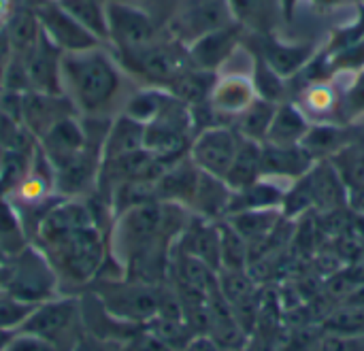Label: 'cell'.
<instances>
[{"label": "cell", "instance_id": "cell-38", "mask_svg": "<svg viewBox=\"0 0 364 351\" xmlns=\"http://www.w3.org/2000/svg\"><path fill=\"white\" fill-rule=\"evenodd\" d=\"M115 351H173L166 343H162L156 335H151L147 328H139L132 337H128Z\"/></svg>", "mask_w": 364, "mask_h": 351}, {"label": "cell", "instance_id": "cell-28", "mask_svg": "<svg viewBox=\"0 0 364 351\" xmlns=\"http://www.w3.org/2000/svg\"><path fill=\"white\" fill-rule=\"evenodd\" d=\"M254 98H256V90L252 81H247L245 77H228L215 83L209 102L218 113L239 115L254 102Z\"/></svg>", "mask_w": 364, "mask_h": 351}, {"label": "cell", "instance_id": "cell-11", "mask_svg": "<svg viewBox=\"0 0 364 351\" xmlns=\"http://www.w3.org/2000/svg\"><path fill=\"white\" fill-rule=\"evenodd\" d=\"M15 58L21 64L28 92L62 94V51L45 34L32 49Z\"/></svg>", "mask_w": 364, "mask_h": 351}, {"label": "cell", "instance_id": "cell-46", "mask_svg": "<svg viewBox=\"0 0 364 351\" xmlns=\"http://www.w3.org/2000/svg\"><path fill=\"white\" fill-rule=\"evenodd\" d=\"M119 2H128V4H134L147 13H151L154 17H158L160 11H164V6L171 4V0H119Z\"/></svg>", "mask_w": 364, "mask_h": 351}, {"label": "cell", "instance_id": "cell-16", "mask_svg": "<svg viewBox=\"0 0 364 351\" xmlns=\"http://www.w3.org/2000/svg\"><path fill=\"white\" fill-rule=\"evenodd\" d=\"M314 158L303 145H273L262 143V177L264 179H301L311 166Z\"/></svg>", "mask_w": 364, "mask_h": 351}, {"label": "cell", "instance_id": "cell-23", "mask_svg": "<svg viewBox=\"0 0 364 351\" xmlns=\"http://www.w3.org/2000/svg\"><path fill=\"white\" fill-rule=\"evenodd\" d=\"M262 179V143L241 136L239 151L226 175V185L237 192Z\"/></svg>", "mask_w": 364, "mask_h": 351}, {"label": "cell", "instance_id": "cell-13", "mask_svg": "<svg viewBox=\"0 0 364 351\" xmlns=\"http://www.w3.org/2000/svg\"><path fill=\"white\" fill-rule=\"evenodd\" d=\"M77 115L73 102L64 94H21V126L38 141L55 122Z\"/></svg>", "mask_w": 364, "mask_h": 351}, {"label": "cell", "instance_id": "cell-30", "mask_svg": "<svg viewBox=\"0 0 364 351\" xmlns=\"http://www.w3.org/2000/svg\"><path fill=\"white\" fill-rule=\"evenodd\" d=\"M215 75L209 70H200V68H188L186 72H181L168 87V92L179 98L181 102H186L188 107L192 104H200L207 102L211 98V92L215 87Z\"/></svg>", "mask_w": 364, "mask_h": 351}, {"label": "cell", "instance_id": "cell-27", "mask_svg": "<svg viewBox=\"0 0 364 351\" xmlns=\"http://www.w3.org/2000/svg\"><path fill=\"white\" fill-rule=\"evenodd\" d=\"M286 190H282L271 179H258L256 183L232 192L230 205L226 215L239 213V211H256V209H282Z\"/></svg>", "mask_w": 364, "mask_h": 351}, {"label": "cell", "instance_id": "cell-34", "mask_svg": "<svg viewBox=\"0 0 364 351\" xmlns=\"http://www.w3.org/2000/svg\"><path fill=\"white\" fill-rule=\"evenodd\" d=\"M348 190L364 183V147L356 141L328 158Z\"/></svg>", "mask_w": 364, "mask_h": 351}, {"label": "cell", "instance_id": "cell-17", "mask_svg": "<svg viewBox=\"0 0 364 351\" xmlns=\"http://www.w3.org/2000/svg\"><path fill=\"white\" fill-rule=\"evenodd\" d=\"M258 53L279 77L288 79L305 68V64L314 58V47L311 45H288L284 40H277L273 34H256Z\"/></svg>", "mask_w": 364, "mask_h": 351}, {"label": "cell", "instance_id": "cell-42", "mask_svg": "<svg viewBox=\"0 0 364 351\" xmlns=\"http://www.w3.org/2000/svg\"><path fill=\"white\" fill-rule=\"evenodd\" d=\"M111 347H113V345H109V343L100 341L98 337H94V335H90V333L83 330V333L77 337V341L73 343L70 351H111Z\"/></svg>", "mask_w": 364, "mask_h": 351}, {"label": "cell", "instance_id": "cell-7", "mask_svg": "<svg viewBox=\"0 0 364 351\" xmlns=\"http://www.w3.org/2000/svg\"><path fill=\"white\" fill-rule=\"evenodd\" d=\"M235 23L230 0H186L168 17L166 28L171 38L186 47L196 38Z\"/></svg>", "mask_w": 364, "mask_h": 351}, {"label": "cell", "instance_id": "cell-44", "mask_svg": "<svg viewBox=\"0 0 364 351\" xmlns=\"http://www.w3.org/2000/svg\"><path fill=\"white\" fill-rule=\"evenodd\" d=\"M11 60H13V49H11V43H9L4 30H2L0 32V92H2L4 77H6V70H9Z\"/></svg>", "mask_w": 364, "mask_h": 351}, {"label": "cell", "instance_id": "cell-43", "mask_svg": "<svg viewBox=\"0 0 364 351\" xmlns=\"http://www.w3.org/2000/svg\"><path fill=\"white\" fill-rule=\"evenodd\" d=\"M309 102L316 111H328L333 107V94L326 87H320V83H316V87L309 92Z\"/></svg>", "mask_w": 364, "mask_h": 351}, {"label": "cell", "instance_id": "cell-14", "mask_svg": "<svg viewBox=\"0 0 364 351\" xmlns=\"http://www.w3.org/2000/svg\"><path fill=\"white\" fill-rule=\"evenodd\" d=\"M243 28L235 21L226 28H220L215 32H209L194 43L188 45V55L194 68L215 72L235 51V47L241 40Z\"/></svg>", "mask_w": 364, "mask_h": 351}, {"label": "cell", "instance_id": "cell-3", "mask_svg": "<svg viewBox=\"0 0 364 351\" xmlns=\"http://www.w3.org/2000/svg\"><path fill=\"white\" fill-rule=\"evenodd\" d=\"M117 62L122 64L124 72H130L139 81L145 83V87H162L168 90L171 83L192 68L188 47L175 38H156L149 45L128 49V51H115Z\"/></svg>", "mask_w": 364, "mask_h": 351}, {"label": "cell", "instance_id": "cell-5", "mask_svg": "<svg viewBox=\"0 0 364 351\" xmlns=\"http://www.w3.org/2000/svg\"><path fill=\"white\" fill-rule=\"evenodd\" d=\"M21 330L49 343L55 351H70L77 337L83 333L79 298L58 294L38 303Z\"/></svg>", "mask_w": 364, "mask_h": 351}, {"label": "cell", "instance_id": "cell-19", "mask_svg": "<svg viewBox=\"0 0 364 351\" xmlns=\"http://www.w3.org/2000/svg\"><path fill=\"white\" fill-rule=\"evenodd\" d=\"M232 17L252 34H275L282 19H288L282 0H230Z\"/></svg>", "mask_w": 364, "mask_h": 351}, {"label": "cell", "instance_id": "cell-50", "mask_svg": "<svg viewBox=\"0 0 364 351\" xmlns=\"http://www.w3.org/2000/svg\"><path fill=\"white\" fill-rule=\"evenodd\" d=\"M15 333H9V330H0V351H4V347L9 345V341L13 339Z\"/></svg>", "mask_w": 364, "mask_h": 351}, {"label": "cell", "instance_id": "cell-9", "mask_svg": "<svg viewBox=\"0 0 364 351\" xmlns=\"http://www.w3.org/2000/svg\"><path fill=\"white\" fill-rule=\"evenodd\" d=\"M241 134L230 126H213L203 132H198L192 139L188 156L192 162L207 175H213L218 179H226L232 160L239 151Z\"/></svg>", "mask_w": 364, "mask_h": 351}, {"label": "cell", "instance_id": "cell-15", "mask_svg": "<svg viewBox=\"0 0 364 351\" xmlns=\"http://www.w3.org/2000/svg\"><path fill=\"white\" fill-rule=\"evenodd\" d=\"M200 168L192 162L190 156L179 158L177 162L168 164L164 173L156 181V200L160 202H175L190 207L198 188Z\"/></svg>", "mask_w": 364, "mask_h": 351}, {"label": "cell", "instance_id": "cell-21", "mask_svg": "<svg viewBox=\"0 0 364 351\" xmlns=\"http://www.w3.org/2000/svg\"><path fill=\"white\" fill-rule=\"evenodd\" d=\"M139 149H145V124L128 117L126 113H117L109 126V134L102 147V162Z\"/></svg>", "mask_w": 364, "mask_h": 351}, {"label": "cell", "instance_id": "cell-12", "mask_svg": "<svg viewBox=\"0 0 364 351\" xmlns=\"http://www.w3.org/2000/svg\"><path fill=\"white\" fill-rule=\"evenodd\" d=\"M36 17L41 21L43 34L62 51H85L92 47L102 45L85 26H81L60 2H49L43 6H36Z\"/></svg>", "mask_w": 364, "mask_h": 351}, {"label": "cell", "instance_id": "cell-52", "mask_svg": "<svg viewBox=\"0 0 364 351\" xmlns=\"http://www.w3.org/2000/svg\"><path fill=\"white\" fill-rule=\"evenodd\" d=\"M314 4H318V6H335V4H339V2H343V0H311Z\"/></svg>", "mask_w": 364, "mask_h": 351}, {"label": "cell", "instance_id": "cell-33", "mask_svg": "<svg viewBox=\"0 0 364 351\" xmlns=\"http://www.w3.org/2000/svg\"><path fill=\"white\" fill-rule=\"evenodd\" d=\"M220 228V249H222V269H232V271H245L247 269V256H250V245L247 241L226 222L218 220ZM220 269V271H222Z\"/></svg>", "mask_w": 364, "mask_h": 351}, {"label": "cell", "instance_id": "cell-36", "mask_svg": "<svg viewBox=\"0 0 364 351\" xmlns=\"http://www.w3.org/2000/svg\"><path fill=\"white\" fill-rule=\"evenodd\" d=\"M36 309L34 303H28L15 294H11L6 288H0V330L17 333L26 324V320Z\"/></svg>", "mask_w": 364, "mask_h": 351}, {"label": "cell", "instance_id": "cell-53", "mask_svg": "<svg viewBox=\"0 0 364 351\" xmlns=\"http://www.w3.org/2000/svg\"><path fill=\"white\" fill-rule=\"evenodd\" d=\"M284 2V9H286V15H288V19L292 17V11H294V4H296V0H282Z\"/></svg>", "mask_w": 364, "mask_h": 351}, {"label": "cell", "instance_id": "cell-51", "mask_svg": "<svg viewBox=\"0 0 364 351\" xmlns=\"http://www.w3.org/2000/svg\"><path fill=\"white\" fill-rule=\"evenodd\" d=\"M49 2H58V0H21V4H28V6H32V9L43 6V4H49Z\"/></svg>", "mask_w": 364, "mask_h": 351}, {"label": "cell", "instance_id": "cell-40", "mask_svg": "<svg viewBox=\"0 0 364 351\" xmlns=\"http://www.w3.org/2000/svg\"><path fill=\"white\" fill-rule=\"evenodd\" d=\"M364 337H348V335H335L326 333V337L320 341L318 351H363Z\"/></svg>", "mask_w": 364, "mask_h": 351}, {"label": "cell", "instance_id": "cell-1", "mask_svg": "<svg viewBox=\"0 0 364 351\" xmlns=\"http://www.w3.org/2000/svg\"><path fill=\"white\" fill-rule=\"evenodd\" d=\"M62 94L81 117H115L124 98V68L102 45L62 53Z\"/></svg>", "mask_w": 364, "mask_h": 351}, {"label": "cell", "instance_id": "cell-25", "mask_svg": "<svg viewBox=\"0 0 364 351\" xmlns=\"http://www.w3.org/2000/svg\"><path fill=\"white\" fill-rule=\"evenodd\" d=\"M309 128H311V124L307 122V117L303 115L301 109H296L294 104H288V102H279L264 143L301 145L303 139L307 136Z\"/></svg>", "mask_w": 364, "mask_h": 351}, {"label": "cell", "instance_id": "cell-20", "mask_svg": "<svg viewBox=\"0 0 364 351\" xmlns=\"http://www.w3.org/2000/svg\"><path fill=\"white\" fill-rule=\"evenodd\" d=\"M307 181L314 196V209H322L324 213L335 209H348V188L331 164V160L316 162L307 173Z\"/></svg>", "mask_w": 364, "mask_h": 351}, {"label": "cell", "instance_id": "cell-4", "mask_svg": "<svg viewBox=\"0 0 364 351\" xmlns=\"http://www.w3.org/2000/svg\"><path fill=\"white\" fill-rule=\"evenodd\" d=\"M92 290L102 307L119 322L145 326L158 313V286L134 281L128 277H98Z\"/></svg>", "mask_w": 364, "mask_h": 351}, {"label": "cell", "instance_id": "cell-2", "mask_svg": "<svg viewBox=\"0 0 364 351\" xmlns=\"http://www.w3.org/2000/svg\"><path fill=\"white\" fill-rule=\"evenodd\" d=\"M49 264L53 266L58 281L68 284H90L100 277V271L107 260V241L102 228L96 224L83 226L53 245L38 247Z\"/></svg>", "mask_w": 364, "mask_h": 351}, {"label": "cell", "instance_id": "cell-49", "mask_svg": "<svg viewBox=\"0 0 364 351\" xmlns=\"http://www.w3.org/2000/svg\"><path fill=\"white\" fill-rule=\"evenodd\" d=\"M13 9L15 6H13L11 0H0V32L4 30V23H6V19H9V15H11Z\"/></svg>", "mask_w": 364, "mask_h": 351}, {"label": "cell", "instance_id": "cell-24", "mask_svg": "<svg viewBox=\"0 0 364 351\" xmlns=\"http://www.w3.org/2000/svg\"><path fill=\"white\" fill-rule=\"evenodd\" d=\"M230 198H232V190L226 185L224 179H218L200 171L198 188L190 209H194L196 215H203L207 220H220L226 217Z\"/></svg>", "mask_w": 364, "mask_h": 351}, {"label": "cell", "instance_id": "cell-45", "mask_svg": "<svg viewBox=\"0 0 364 351\" xmlns=\"http://www.w3.org/2000/svg\"><path fill=\"white\" fill-rule=\"evenodd\" d=\"M183 351H220V345L215 343L211 335H194Z\"/></svg>", "mask_w": 364, "mask_h": 351}, {"label": "cell", "instance_id": "cell-29", "mask_svg": "<svg viewBox=\"0 0 364 351\" xmlns=\"http://www.w3.org/2000/svg\"><path fill=\"white\" fill-rule=\"evenodd\" d=\"M350 143L354 141L350 139V132L346 128L322 124V126H311L301 145L314 158V162H320V160H328Z\"/></svg>", "mask_w": 364, "mask_h": 351}, {"label": "cell", "instance_id": "cell-6", "mask_svg": "<svg viewBox=\"0 0 364 351\" xmlns=\"http://www.w3.org/2000/svg\"><path fill=\"white\" fill-rule=\"evenodd\" d=\"M4 288L11 294L34 305L45 303L60 294L58 275L49 264L47 256L38 247H23L11 256L6 264Z\"/></svg>", "mask_w": 364, "mask_h": 351}, {"label": "cell", "instance_id": "cell-31", "mask_svg": "<svg viewBox=\"0 0 364 351\" xmlns=\"http://www.w3.org/2000/svg\"><path fill=\"white\" fill-rule=\"evenodd\" d=\"M275 109H277L275 102H269L264 98H254V102L237 115L239 119H237L235 130L245 139L264 143L271 122H273V115H275Z\"/></svg>", "mask_w": 364, "mask_h": 351}, {"label": "cell", "instance_id": "cell-18", "mask_svg": "<svg viewBox=\"0 0 364 351\" xmlns=\"http://www.w3.org/2000/svg\"><path fill=\"white\" fill-rule=\"evenodd\" d=\"M38 149L43 151V156L55 164L81 149H85V134H83V126H81V117L79 115H68L60 122H55L38 141H36Z\"/></svg>", "mask_w": 364, "mask_h": 351}, {"label": "cell", "instance_id": "cell-41", "mask_svg": "<svg viewBox=\"0 0 364 351\" xmlns=\"http://www.w3.org/2000/svg\"><path fill=\"white\" fill-rule=\"evenodd\" d=\"M4 351H55L49 343L41 341L34 335H28L23 330H17L13 335V339L9 341V345L4 347Z\"/></svg>", "mask_w": 364, "mask_h": 351}, {"label": "cell", "instance_id": "cell-8", "mask_svg": "<svg viewBox=\"0 0 364 351\" xmlns=\"http://www.w3.org/2000/svg\"><path fill=\"white\" fill-rule=\"evenodd\" d=\"M107 45L113 51H128L149 45L158 38V21L151 13L119 0H109L107 4Z\"/></svg>", "mask_w": 364, "mask_h": 351}, {"label": "cell", "instance_id": "cell-47", "mask_svg": "<svg viewBox=\"0 0 364 351\" xmlns=\"http://www.w3.org/2000/svg\"><path fill=\"white\" fill-rule=\"evenodd\" d=\"M348 209H352L354 213H364V183L348 190Z\"/></svg>", "mask_w": 364, "mask_h": 351}, {"label": "cell", "instance_id": "cell-39", "mask_svg": "<svg viewBox=\"0 0 364 351\" xmlns=\"http://www.w3.org/2000/svg\"><path fill=\"white\" fill-rule=\"evenodd\" d=\"M341 107H343V113L348 117H358L364 113V68L363 72L354 79L352 87L346 92Z\"/></svg>", "mask_w": 364, "mask_h": 351}, {"label": "cell", "instance_id": "cell-22", "mask_svg": "<svg viewBox=\"0 0 364 351\" xmlns=\"http://www.w3.org/2000/svg\"><path fill=\"white\" fill-rule=\"evenodd\" d=\"M245 241L250 247L267 243L271 234L279 228L284 220L282 209H256V211H239L224 217Z\"/></svg>", "mask_w": 364, "mask_h": 351}, {"label": "cell", "instance_id": "cell-10", "mask_svg": "<svg viewBox=\"0 0 364 351\" xmlns=\"http://www.w3.org/2000/svg\"><path fill=\"white\" fill-rule=\"evenodd\" d=\"M51 166L53 188L60 198H87L98 188L102 156L85 147Z\"/></svg>", "mask_w": 364, "mask_h": 351}, {"label": "cell", "instance_id": "cell-32", "mask_svg": "<svg viewBox=\"0 0 364 351\" xmlns=\"http://www.w3.org/2000/svg\"><path fill=\"white\" fill-rule=\"evenodd\" d=\"M81 26H85L102 45L109 40L107 4L109 0H58Z\"/></svg>", "mask_w": 364, "mask_h": 351}, {"label": "cell", "instance_id": "cell-54", "mask_svg": "<svg viewBox=\"0 0 364 351\" xmlns=\"http://www.w3.org/2000/svg\"><path fill=\"white\" fill-rule=\"evenodd\" d=\"M363 262H364V254H363Z\"/></svg>", "mask_w": 364, "mask_h": 351}, {"label": "cell", "instance_id": "cell-26", "mask_svg": "<svg viewBox=\"0 0 364 351\" xmlns=\"http://www.w3.org/2000/svg\"><path fill=\"white\" fill-rule=\"evenodd\" d=\"M4 34H6L15 55H21L28 49H32L43 36L36 11L28 4L15 6L9 15L6 23H4Z\"/></svg>", "mask_w": 364, "mask_h": 351}, {"label": "cell", "instance_id": "cell-37", "mask_svg": "<svg viewBox=\"0 0 364 351\" xmlns=\"http://www.w3.org/2000/svg\"><path fill=\"white\" fill-rule=\"evenodd\" d=\"M254 90L258 98H264L269 102L279 104L284 96V77H279L258 53H254Z\"/></svg>", "mask_w": 364, "mask_h": 351}, {"label": "cell", "instance_id": "cell-48", "mask_svg": "<svg viewBox=\"0 0 364 351\" xmlns=\"http://www.w3.org/2000/svg\"><path fill=\"white\" fill-rule=\"evenodd\" d=\"M352 232L364 245V213H354V217H352Z\"/></svg>", "mask_w": 364, "mask_h": 351}, {"label": "cell", "instance_id": "cell-35", "mask_svg": "<svg viewBox=\"0 0 364 351\" xmlns=\"http://www.w3.org/2000/svg\"><path fill=\"white\" fill-rule=\"evenodd\" d=\"M143 328L156 335L162 343H166L173 351H183V347L192 341L194 333L186 320H168V318H151Z\"/></svg>", "mask_w": 364, "mask_h": 351}]
</instances>
